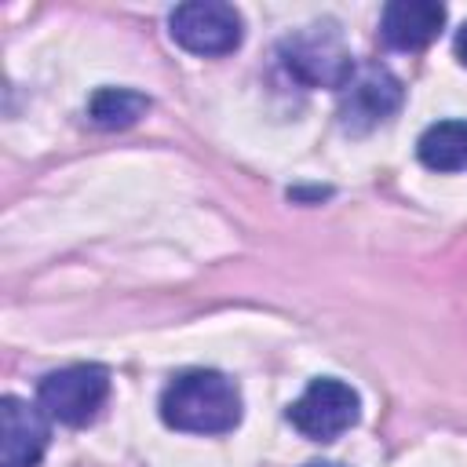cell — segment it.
Segmentation results:
<instances>
[{
	"instance_id": "1",
	"label": "cell",
	"mask_w": 467,
	"mask_h": 467,
	"mask_svg": "<svg viewBox=\"0 0 467 467\" xmlns=\"http://www.w3.org/2000/svg\"><path fill=\"white\" fill-rule=\"evenodd\" d=\"M161 420L186 434H226L241 423V390L215 368H186L164 387Z\"/></svg>"
},
{
	"instance_id": "2",
	"label": "cell",
	"mask_w": 467,
	"mask_h": 467,
	"mask_svg": "<svg viewBox=\"0 0 467 467\" xmlns=\"http://www.w3.org/2000/svg\"><path fill=\"white\" fill-rule=\"evenodd\" d=\"M277 55H281V66L288 69V77L306 84V88L343 91V84L358 69L350 47L343 44L336 26H328V22H314V26H303L296 33H288L281 40Z\"/></svg>"
},
{
	"instance_id": "3",
	"label": "cell",
	"mask_w": 467,
	"mask_h": 467,
	"mask_svg": "<svg viewBox=\"0 0 467 467\" xmlns=\"http://www.w3.org/2000/svg\"><path fill=\"white\" fill-rule=\"evenodd\" d=\"M109 398V372L102 365H69L47 372L36 387V405L47 420L66 427H84L99 416Z\"/></svg>"
},
{
	"instance_id": "4",
	"label": "cell",
	"mask_w": 467,
	"mask_h": 467,
	"mask_svg": "<svg viewBox=\"0 0 467 467\" xmlns=\"http://www.w3.org/2000/svg\"><path fill=\"white\" fill-rule=\"evenodd\" d=\"M361 416V398L350 383L336 376L314 379L292 405H288V423L310 438V441H336L343 431H350Z\"/></svg>"
},
{
	"instance_id": "5",
	"label": "cell",
	"mask_w": 467,
	"mask_h": 467,
	"mask_svg": "<svg viewBox=\"0 0 467 467\" xmlns=\"http://www.w3.org/2000/svg\"><path fill=\"white\" fill-rule=\"evenodd\" d=\"M168 33L171 40L201 58H215V55H230L241 44V15L234 4H219V0H190L179 4L168 15Z\"/></svg>"
},
{
	"instance_id": "6",
	"label": "cell",
	"mask_w": 467,
	"mask_h": 467,
	"mask_svg": "<svg viewBox=\"0 0 467 467\" xmlns=\"http://www.w3.org/2000/svg\"><path fill=\"white\" fill-rule=\"evenodd\" d=\"M398 106H401V80L379 62L358 66L339 91V124L354 135H365L383 120H390Z\"/></svg>"
},
{
	"instance_id": "7",
	"label": "cell",
	"mask_w": 467,
	"mask_h": 467,
	"mask_svg": "<svg viewBox=\"0 0 467 467\" xmlns=\"http://www.w3.org/2000/svg\"><path fill=\"white\" fill-rule=\"evenodd\" d=\"M47 416L15 394L0 398V467H36L47 449Z\"/></svg>"
},
{
	"instance_id": "8",
	"label": "cell",
	"mask_w": 467,
	"mask_h": 467,
	"mask_svg": "<svg viewBox=\"0 0 467 467\" xmlns=\"http://www.w3.org/2000/svg\"><path fill=\"white\" fill-rule=\"evenodd\" d=\"M445 26V7L434 0H394L379 15V33L394 51L427 47Z\"/></svg>"
},
{
	"instance_id": "9",
	"label": "cell",
	"mask_w": 467,
	"mask_h": 467,
	"mask_svg": "<svg viewBox=\"0 0 467 467\" xmlns=\"http://www.w3.org/2000/svg\"><path fill=\"white\" fill-rule=\"evenodd\" d=\"M416 157L431 171H467V120L431 124L416 142Z\"/></svg>"
},
{
	"instance_id": "10",
	"label": "cell",
	"mask_w": 467,
	"mask_h": 467,
	"mask_svg": "<svg viewBox=\"0 0 467 467\" xmlns=\"http://www.w3.org/2000/svg\"><path fill=\"white\" fill-rule=\"evenodd\" d=\"M146 109H150V99L131 88H99L88 99V117L102 131L131 128V124H139V117H146Z\"/></svg>"
},
{
	"instance_id": "11",
	"label": "cell",
	"mask_w": 467,
	"mask_h": 467,
	"mask_svg": "<svg viewBox=\"0 0 467 467\" xmlns=\"http://www.w3.org/2000/svg\"><path fill=\"white\" fill-rule=\"evenodd\" d=\"M456 58L467 66V22L460 26V33H456Z\"/></svg>"
},
{
	"instance_id": "12",
	"label": "cell",
	"mask_w": 467,
	"mask_h": 467,
	"mask_svg": "<svg viewBox=\"0 0 467 467\" xmlns=\"http://www.w3.org/2000/svg\"><path fill=\"white\" fill-rule=\"evenodd\" d=\"M306 467H343V463H332V460H314V463H306Z\"/></svg>"
}]
</instances>
